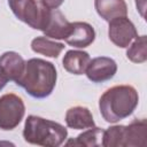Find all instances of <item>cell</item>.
<instances>
[{
    "label": "cell",
    "instance_id": "5",
    "mask_svg": "<svg viewBox=\"0 0 147 147\" xmlns=\"http://www.w3.org/2000/svg\"><path fill=\"white\" fill-rule=\"evenodd\" d=\"M25 106L23 100L14 94L7 93L0 96V129L8 131L15 129L23 119Z\"/></svg>",
    "mask_w": 147,
    "mask_h": 147
},
{
    "label": "cell",
    "instance_id": "15",
    "mask_svg": "<svg viewBox=\"0 0 147 147\" xmlns=\"http://www.w3.org/2000/svg\"><path fill=\"white\" fill-rule=\"evenodd\" d=\"M31 48L34 53L56 59L63 51L64 45L62 42L51 40L47 37H37L31 41Z\"/></svg>",
    "mask_w": 147,
    "mask_h": 147
},
{
    "label": "cell",
    "instance_id": "19",
    "mask_svg": "<svg viewBox=\"0 0 147 147\" xmlns=\"http://www.w3.org/2000/svg\"><path fill=\"white\" fill-rule=\"evenodd\" d=\"M137 8L142 17H145V8H146V0H136Z\"/></svg>",
    "mask_w": 147,
    "mask_h": 147
},
{
    "label": "cell",
    "instance_id": "4",
    "mask_svg": "<svg viewBox=\"0 0 147 147\" xmlns=\"http://www.w3.org/2000/svg\"><path fill=\"white\" fill-rule=\"evenodd\" d=\"M14 15L34 30L42 31L48 22L51 9L40 0H8Z\"/></svg>",
    "mask_w": 147,
    "mask_h": 147
},
{
    "label": "cell",
    "instance_id": "18",
    "mask_svg": "<svg viewBox=\"0 0 147 147\" xmlns=\"http://www.w3.org/2000/svg\"><path fill=\"white\" fill-rule=\"evenodd\" d=\"M40 1L42 2L44 6H46L49 9H57L63 3L64 0H40Z\"/></svg>",
    "mask_w": 147,
    "mask_h": 147
},
{
    "label": "cell",
    "instance_id": "3",
    "mask_svg": "<svg viewBox=\"0 0 147 147\" xmlns=\"http://www.w3.org/2000/svg\"><path fill=\"white\" fill-rule=\"evenodd\" d=\"M67 137L68 131L60 123L34 115H30L25 119L23 138L29 144L44 147H57L64 142Z\"/></svg>",
    "mask_w": 147,
    "mask_h": 147
},
{
    "label": "cell",
    "instance_id": "7",
    "mask_svg": "<svg viewBox=\"0 0 147 147\" xmlns=\"http://www.w3.org/2000/svg\"><path fill=\"white\" fill-rule=\"evenodd\" d=\"M116 72H117L116 62L107 56H99L92 59L88 62L87 68L85 70L87 78L93 83L107 82L111 79Z\"/></svg>",
    "mask_w": 147,
    "mask_h": 147
},
{
    "label": "cell",
    "instance_id": "14",
    "mask_svg": "<svg viewBox=\"0 0 147 147\" xmlns=\"http://www.w3.org/2000/svg\"><path fill=\"white\" fill-rule=\"evenodd\" d=\"M91 61L88 53L84 51H68L62 60L63 68L72 75H83Z\"/></svg>",
    "mask_w": 147,
    "mask_h": 147
},
{
    "label": "cell",
    "instance_id": "8",
    "mask_svg": "<svg viewBox=\"0 0 147 147\" xmlns=\"http://www.w3.org/2000/svg\"><path fill=\"white\" fill-rule=\"evenodd\" d=\"M147 144V122L145 118L134 119L124 125L123 147H145Z\"/></svg>",
    "mask_w": 147,
    "mask_h": 147
},
{
    "label": "cell",
    "instance_id": "2",
    "mask_svg": "<svg viewBox=\"0 0 147 147\" xmlns=\"http://www.w3.org/2000/svg\"><path fill=\"white\" fill-rule=\"evenodd\" d=\"M139 96L131 85H116L107 90L99 100V109L108 123H117L129 117L138 106Z\"/></svg>",
    "mask_w": 147,
    "mask_h": 147
},
{
    "label": "cell",
    "instance_id": "13",
    "mask_svg": "<svg viewBox=\"0 0 147 147\" xmlns=\"http://www.w3.org/2000/svg\"><path fill=\"white\" fill-rule=\"evenodd\" d=\"M65 123L68 127L75 130H83L95 126L92 113L90 111L88 108L82 106L71 107L67 110Z\"/></svg>",
    "mask_w": 147,
    "mask_h": 147
},
{
    "label": "cell",
    "instance_id": "17",
    "mask_svg": "<svg viewBox=\"0 0 147 147\" xmlns=\"http://www.w3.org/2000/svg\"><path fill=\"white\" fill-rule=\"evenodd\" d=\"M127 59L133 63H144L147 60V38L146 36H139L134 38L126 51Z\"/></svg>",
    "mask_w": 147,
    "mask_h": 147
},
{
    "label": "cell",
    "instance_id": "11",
    "mask_svg": "<svg viewBox=\"0 0 147 147\" xmlns=\"http://www.w3.org/2000/svg\"><path fill=\"white\" fill-rule=\"evenodd\" d=\"M25 68V61L16 52H5L0 56V71L7 80H16L22 76Z\"/></svg>",
    "mask_w": 147,
    "mask_h": 147
},
{
    "label": "cell",
    "instance_id": "1",
    "mask_svg": "<svg viewBox=\"0 0 147 147\" xmlns=\"http://www.w3.org/2000/svg\"><path fill=\"white\" fill-rule=\"evenodd\" d=\"M56 69L52 62L42 59H30L25 62L22 76L16 84L37 99H44L53 92L56 84Z\"/></svg>",
    "mask_w": 147,
    "mask_h": 147
},
{
    "label": "cell",
    "instance_id": "9",
    "mask_svg": "<svg viewBox=\"0 0 147 147\" xmlns=\"http://www.w3.org/2000/svg\"><path fill=\"white\" fill-rule=\"evenodd\" d=\"M95 39V31L93 26L86 22L71 23V30L69 36L64 39L70 46L77 48H85L90 46Z\"/></svg>",
    "mask_w": 147,
    "mask_h": 147
},
{
    "label": "cell",
    "instance_id": "6",
    "mask_svg": "<svg viewBox=\"0 0 147 147\" xmlns=\"http://www.w3.org/2000/svg\"><path fill=\"white\" fill-rule=\"evenodd\" d=\"M108 36L110 41L117 47L125 48L138 36L134 24L126 17H117L109 22Z\"/></svg>",
    "mask_w": 147,
    "mask_h": 147
},
{
    "label": "cell",
    "instance_id": "20",
    "mask_svg": "<svg viewBox=\"0 0 147 147\" xmlns=\"http://www.w3.org/2000/svg\"><path fill=\"white\" fill-rule=\"evenodd\" d=\"M7 82H8V80H7V78H6V77H5V76L1 74V71H0V91H1V90H2L5 86H6Z\"/></svg>",
    "mask_w": 147,
    "mask_h": 147
},
{
    "label": "cell",
    "instance_id": "16",
    "mask_svg": "<svg viewBox=\"0 0 147 147\" xmlns=\"http://www.w3.org/2000/svg\"><path fill=\"white\" fill-rule=\"evenodd\" d=\"M103 131L100 127H90L85 132L77 136L76 139H70L65 142L67 146L74 145V146H87V147H94V146H101L102 144V136Z\"/></svg>",
    "mask_w": 147,
    "mask_h": 147
},
{
    "label": "cell",
    "instance_id": "10",
    "mask_svg": "<svg viewBox=\"0 0 147 147\" xmlns=\"http://www.w3.org/2000/svg\"><path fill=\"white\" fill-rule=\"evenodd\" d=\"M71 30V23L59 9H51L48 22L42 30L44 34L53 39H65Z\"/></svg>",
    "mask_w": 147,
    "mask_h": 147
},
{
    "label": "cell",
    "instance_id": "12",
    "mask_svg": "<svg viewBox=\"0 0 147 147\" xmlns=\"http://www.w3.org/2000/svg\"><path fill=\"white\" fill-rule=\"evenodd\" d=\"M94 7L98 15L107 22L127 14V6L124 0H94Z\"/></svg>",
    "mask_w": 147,
    "mask_h": 147
}]
</instances>
